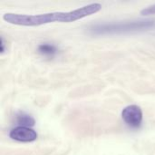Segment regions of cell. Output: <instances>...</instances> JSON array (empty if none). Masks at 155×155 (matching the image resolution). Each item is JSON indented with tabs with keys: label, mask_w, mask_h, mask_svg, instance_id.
Segmentation results:
<instances>
[{
	"label": "cell",
	"mask_w": 155,
	"mask_h": 155,
	"mask_svg": "<svg viewBox=\"0 0 155 155\" xmlns=\"http://www.w3.org/2000/svg\"><path fill=\"white\" fill-rule=\"evenodd\" d=\"M37 136L38 135L35 130L23 126H17L12 129L9 133V137L11 139L21 143L34 142L37 139Z\"/></svg>",
	"instance_id": "277c9868"
},
{
	"label": "cell",
	"mask_w": 155,
	"mask_h": 155,
	"mask_svg": "<svg viewBox=\"0 0 155 155\" xmlns=\"http://www.w3.org/2000/svg\"><path fill=\"white\" fill-rule=\"evenodd\" d=\"M15 121L19 126L23 127H32L35 124V119L25 112H19L15 116Z\"/></svg>",
	"instance_id": "5b68a950"
},
{
	"label": "cell",
	"mask_w": 155,
	"mask_h": 155,
	"mask_svg": "<svg viewBox=\"0 0 155 155\" xmlns=\"http://www.w3.org/2000/svg\"><path fill=\"white\" fill-rule=\"evenodd\" d=\"M141 14L143 15H155V5H150L141 11Z\"/></svg>",
	"instance_id": "52a82bcc"
},
{
	"label": "cell",
	"mask_w": 155,
	"mask_h": 155,
	"mask_svg": "<svg viewBox=\"0 0 155 155\" xmlns=\"http://www.w3.org/2000/svg\"><path fill=\"white\" fill-rule=\"evenodd\" d=\"M102 9V5L93 3L80 8L69 12H52L40 15H25L15 13H6L3 15V19L12 25L23 26H38L45 24L59 22L71 23L91 15L99 12Z\"/></svg>",
	"instance_id": "6da1fadb"
},
{
	"label": "cell",
	"mask_w": 155,
	"mask_h": 155,
	"mask_svg": "<svg viewBox=\"0 0 155 155\" xmlns=\"http://www.w3.org/2000/svg\"><path fill=\"white\" fill-rule=\"evenodd\" d=\"M38 52L39 54H41L42 55L47 56V57H53L57 53V48L52 45V44H41L38 46Z\"/></svg>",
	"instance_id": "8992f818"
},
{
	"label": "cell",
	"mask_w": 155,
	"mask_h": 155,
	"mask_svg": "<svg viewBox=\"0 0 155 155\" xmlns=\"http://www.w3.org/2000/svg\"><path fill=\"white\" fill-rule=\"evenodd\" d=\"M155 29V19H136L93 25L88 31L93 35H114L143 33Z\"/></svg>",
	"instance_id": "7a4b0ae2"
},
{
	"label": "cell",
	"mask_w": 155,
	"mask_h": 155,
	"mask_svg": "<svg viewBox=\"0 0 155 155\" xmlns=\"http://www.w3.org/2000/svg\"><path fill=\"white\" fill-rule=\"evenodd\" d=\"M0 52L1 53L5 52V43H4L3 37H1V39H0Z\"/></svg>",
	"instance_id": "ba28073f"
},
{
	"label": "cell",
	"mask_w": 155,
	"mask_h": 155,
	"mask_svg": "<svg viewBox=\"0 0 155 155\" xmlns=\"http://www.w3.org/2000/svg\"><path fill=\"white\" fill-rule=\"evenodd\" d=\"M122 118L132 128H138L143 122V111L140 106L133 104L126 106L122 112Z\"/></svg>",
	"instance_id": "3957f363"
}]
</instances>
